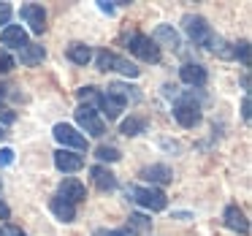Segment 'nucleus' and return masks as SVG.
Listing matches in <instances>:
<instances>
[{
    "label": "nucleus",
    "mask_w": 252,
    "mask_h": 236,
    "mask_svg": "<svg viewBox=\"0 0 252 236\" xmlns=\"http://www.w3.org/2000/svg\"><path fill=\"white\" fill-rule=\"evenodd\" d=\"M127 196H133V201L149 212H163L168 206V198L160 187H127Z\"/></svg>",
    "instance_id": "1"
},
{
    "label": "nucleus",
    "mask_w": 252,
    "mask_h": 236,
    "mask_svg": "<svg viewBox=\"0 0 252 236\" xmlns=\"http://www.w3.org/2000/svg\"><path fill=\"white\" fill-rule=\"evenodd\" d=\"M182 28H185L187 38H190L192 44H198V46H212L214 44L212 28H209V22L203 17H198V14H187V17L182 19Z\"/></svg>",
    "instance_id": "2"
},
{
    "label": "nucleus",
    "mask_w": 252,
    "mask_h": 236,
    "mask_svg": "<svg viewBox=\"0 0 252 236\" xmlns=\"http://www.w3.org/2000/svg\"><path fill=\"white\" fill-rule=\"evenodd\" d=\"M127 49H130V55H136L138 60H144V63H160V46L155 44L149 35L133 33L130 38H127Z\"/></svg>",
    "instance_id": "3"
},
{
    "label": "nucleus",
    "mask_w": 252,
    "mask_h": 236,
    "mask_svg": "<svg viewBox=\"0 0 252 236\" xmlns=\"http://www.w3.org/2000/svg\"><path fill=\"white\" fill-rule=\"evenodd\" d=\"M55 138L63 144L65 149H76V152H82V149H87V138L82 136V133L76 131L73 125H65V122H57L55 125Z\"/></svg>",
    "instance_id": "4"
},
{
    "label": "nucleus",
    "mask_w": 252,
    "mask_h": 236,
    "mask_svg": "<svg viewBox=\"0 0 252 236\" xmlns=\"http://www.w3.org/2000/svg\"><path fill=\"white\" fill-rule=\"evenodd\" d=\"M76 122H79L82 131H87L90 136H95V138H100L106 133V122L100 120L98 111L90 109V106H79V109H76Z\"/></svg>",
    "instance_id": "5"
},
{
    "label": "nucleus",
    "mask_w": 252,
    "mask_h": 236,
    "mask_svg": "<svg viewBox=\"0 0 252 236\" xmlns=\"http://www.w3.org/2000/svg\"><path fill=\"white\" fill-rule=\"evenodd\" d=\"M19 17L30 25V30H33L35 35H41L46 30V11H44V6H38V3H28V6H22Z\"/></svg>",
    "instance_id": "6"
},
{
    "label": "nucleus",
    "mask_w": 252,
    "mask_h": 236,
    "mask_svg": "<svg viewBox=\"0 0 252 236\" xmlns=\"http://www.w3.org/2000/svg\"><path fill=\"white\" fill-rule=\"evenodd\" d=\"M0 44L3 49H25L28 46V33H25L22 25H6L3 33H0Z\"/></svg>",
    "instance_id": "7"
},
{
    "label": "nucleus",
    "mask_w": 252,
    "mask_h": 236,
    "mask_svg": "<svg viewBox=\"0 0 252 236\" xmlns=\"http://www.w3.org/2000/svg\"><path fill=\"white\" fill-rule=\"evenodd\" d=\"M55 166L63 171V174H73V171L84 169V158L76 152H71V149H57L55 152Z\"/></svg>",
    "instance_id": "8"
},
{
    "label": "nucleus",
    "mask_w": 252,
    "mask_h": 236,
    "mask_svg": "<svg viewBox=\"0 0 252 236\" xmlns=\"http://www.w3.org/2000/svg\"><path fill=\"white\" fill-rule=\"evenodd\" d=\"M57 196L65 198L68 203L76 206V203H82L84 198H87V187H84L79 179H63L60 182V193H57Z\"/></svg>",
    "instance_id": "9"
},
{
    "label": "nucleus",
    "mask_w": 252,
    "mask_h": 236,
    "mask_svg": "<svg viewBox=\"0 0 252 236\" xmlns=\"http://www.w3.org/2000/svg\"><path fill=\"white\" fill-rule=\"evenodd\" d=\"M225 225H228L230 231H236V234H250V223H247V214L241 212L236 203H230V206H225V214H222Z\"/></svg>",
    "instance_id": "10"
},
{
    "label": "nucleus",
    "mask_w": 252,
    "mask_h": 236,
    "mask_svg": "<svg viewBox=\"0 0 252 236\" xmlns=\"http://www.w3.org/2000/svg\"><path fill=\"white\" fill-rule=\"evenodd\" d=\"M179 79L190 87H201V84H206V68L198 66V63H185L179 68Z\"/></svg>",
    "instance_id": "11"
},
{
    "label": "nucleus",
    "mask_w": 252,
    "mask_h": 236,
    "mask_svg": "<svg viewBox=\"0 0 252 236\" xmlns=\"http://www.w3.org/2000/svg\"><path fill=\"white\" fill-rule=\"evenodd\" d=\"M174 117H176V122H179L182 128H192V125L201 122V109L192 106V103H176L174 106Z\"/></svg>",
    "instance_id": "12"
},
{
    "label": "nucleus",
    "mask_w": 252,
    "mask_h": 236,
    "mask_svg": "<svg viewBox=\"0 0 252 236\" xmlns=\"http://www.w3.org/2000/svg\"><path fill=\"white\" fill-rule=\"evenodd\" d=\"M49 206H52V214H55L57 220H63V223H73V220H76V206H73V203H68L65 198L55 196Z\"/></svg>",
    "instance_id": "13"
},
{
    "label": "nucleus",
    "mask_w": 252,
    "mask_h": 236,
    "mask_svg": "<svg viewBox=\"0 0 252 236\" xmlns=\"http://www.w3.org/2000/svg\"><path fill=\"white\" fill-rule=\"evenodd\" d=\"M141 176L147 182H152V185H168L171 179H174V174H171V169L168 166H147V169L141 171Z\"/></svg>",
    "instance_id": "14"
},
{
    "label": "nucleus",
    "mask_w": 252,
    "mask_h": 236,
    "mask_svg": "<svg viewBox=\"0 0 252 236\" xmlns=\"http://www.w3.org/2000/svg\"><path fill=\"white\" fill-rule=\"evenodd\" d=\"M90 174H93V182H95L98 190H114V187H117V176L111 174L106 166H93Z\"/></svg>",
    "instance_id": "15"
},
{
    "label": "nucleus",
    "mask_w": 252,
    "mask_h": 236,
    "mask_svg": "<svg viewBox=\"0 0 252 236\" xmlns=\"http://www.w3.org/2000/svg\"><path fill=\"white\" fill-rule=\"evenodd\" d=\"M46 57V49L41 44H28L25 49H19V63L22 66H38V63H44Z\"/></svg>",
    "instance_id": "16"
},
{
    "label": "nucleus",
    "mask_w": 252,
    "mask_h": 236,
    "mask_svg": "<svg viewBox=\"0 0 252 236\" xmlns=\"http://www.w3.org/2000/svg\"><path fill=\"white\" fill-rule=\"evenodd\" d=\"M155 44H165V46H171V49H179V33H176L171 25H160L158 30H155Z\"/></svg>",
    "instance_id": "17"
},
{
    "label": "nucleus",
    "mask_w": 252,
    "mask_h": 236,
    "mask_svg": "<svg viewBox=\"0 0 252 236\" xmlns=\"http://www.w3.org/2000/svg\"><path fill=\"white\" fill-rule=\"evenodd\" d=\"M65 55H68V60L76 63V66H87V63L93 60V49H90L87 44H71Z\"/></svg>",
    "instance_id": "18"
},
{
    "label": "nucleus",
    "mask_w": 252,
    "mask_h": 236,
    "mask_svg": "<svg viewBox=\"0 0 252 236\" xmlns=\"http://www.w3.org/2000/svg\"><path fill=\"white\" fill-rule=\"evenodd\" d=\"M133 87H127V84H122V82H114V84H109L106 87V95H111V98H117L120 103H127L130 98H138L136 93H130Z\"/></svg>",
    "instance_id": "19"
},
{
    "label": "nucleus",
    "mask_w": 252,
    "mask_h": 236,
    "mask_svg": "<svg viewBox=\"0 0 252 236\" xmlns=\"http://www.w3.org/2000/svg\"><path fill=\"white\" fill-rule=\"evenodd\" d=\"M100 109L106 111V117H109V120H117V117L122 114V109H125V103H120V101L117 98H111V95H100Z\"/></svg>",
    "instance_id": "20"
},
{
    "label": "nucleus",
    "mask_w": 252,
    "mask_h": 236,
    "mask_svg": "<svg viewBox=\"0 0 252 236\" xmlns=\"http://www.w3.org/2000/svg\"><path fill=\"white\" fill-rule=\"evenodd\" d=\"M144 128H147V122H144L141 117H130V120L122 122L120 131L125 133V136H138V133H144Z\"/></svg>",
    "instance_id": "21"
},
{
    "label": "nucleus",
    "mask_w": 252,
    "mask_h": 236,
    "mask_svg": "<svg viewBox=\"0 0 252 236\" xmlns=\"http://www.w3.org/2000/svg\"><path fill=\"white\" fill-rule=\"evenodd\" d=\"M79 101H82V106H100V93L95 87H82L79 90Z\"/></svg>",
    "instance_id": "22"
},
{
    "label": "nucleus",
    "mask_w": 252,
    "mask_h": 236,
    "mask_svg": "<svg viewBox=\"0 0 252 236\" xmlns=\"http://www.w3.org/2000/svg\"><path fill=\"white\" fill-rule=\"evenodd\" d=\"M111 71H120V73H125V76H130V79L138 76V68L133 66L130 60H125V57H114V68H111Z\"/></svg>",
    "instance_id": "23"
},
{
    "label": "nucleus",
    "mask_w": 252,
    "mask_h": 236,
    "mask_svg": "<svg viewBox=\"0 0 252 236\" xmlns=\"http://www.w3.org/2000/svg\"><path fill=\"white\" fill-rule=\"evenodd\" d=\"M95 158H98V160H106V163H117L122 155H120V149H117V147H106V144H103V147L95 149Z\"/></svg>",
    "instance_id": "24"
},
{
    "label": "nucleus",
    "mask_w": 252,
    "mask_h": 236,
    "mask_svg": "<svg viewBox=\"0 0 252 236\" xmlns=\"http://www.w3.org/2000/svg\"><path fill=\"white\" fill-rule=\"evenodd\" d=\"M114 52H109V49H103V52H98V71H111V68H114Z\"/></svg>",
    "instance_id": "25"
},
{
    "label": "nucleus",
    "mask_w": 252,
    "mask_h": 236,
    "mask_svg": "<svg viewBox=\"0 0 252 236\" xmlns=\"http://www.w3.org/2000/svg\"><path fill=\"white\" fill-rule=\"evenodd\" d=\"M14 68V57L8 55L6 49H3V46H0V73H8Z\"/></svg>",
    "instance_id": "26"
},
{
    "label": "nucleus",
    "mask_w": 252,
    "mask_h": 236,
    "mask_svg": "<svg viewBox=\"0 0 252 236\" xmlns=\"http://www.w3.org/2000/svg\"><path fill=\"white\" fill-rule=\"evenodd\" d=\"M14 163V149L11 147H3L0 149V169H6V166Z\"/></svg>",
    "instance_id": "27"
},
{
    "label": "nucleus",
    "mask_w": 252,
    "mask_h": 236,
    "mask_svg": "<svg viewBox=\"0 0 252 236\" xmlns=\"http://www.w3.org/2000/svg\"><path fill=\"white\" fill-rule=\"evenodd\" d=\"M236 57H241V63H250V44L247 41H241V44H236Z\"/></svg>",
    "instance_id": "28"
},
{
    "label": "nucleus",
    "mask_w": 252,
    "mask_h": 236,
    "mask_svg": "<svg viewBox=\"0 0 252 236\" xmlns=\"http://www.w3.org/2000/svg\"><path fill=\"white\" fill-rule=\"evenodd\" d=\"M130 223L136 225L138 231H144V228H149V223H152V220H147L144 214H133V217H130Z\"/></svg>",
    "instance_id": "29"
},
{
    "label": "nucleus",
    "mask_w": 252,
    "mask_h": 236,
    "mask_svg": "<svg viewBox=\"0 0 252 236\" xmlns=\"http://www.w3.org/2000/svg\"><path fill=\"white\" fill-rule=\"evenodd\" d=\"M14 120H17V117H14V111H11V109H6V106H0V122H6V125H11Z\"/></svg>",
    "instance_id": "30"
},
{
    "label": "nucleus",
    "mask_w": 252,
    "mask_h": 236,
    "mask_svg": "<svg viewBox=\"0 0 252 236\" xmlns=\"http://www.w3.org/2000/svg\"><path fill=\"white\" fill-rule=\"evenodd\" d=\"M11 19V6L8 3H0V25H6Z\"/></svg>",
    "instance_id": "31"
},
{
    "label": "nucleus",
    "mask_w": 252,
    "mask_h": 236,
    "mask_svg": "<svg viewBox=\"0 0 252 236\" xmlns=\"http://www.w3.org/2000/svg\"><path fill=\"white\" fill-rule=\"evenodd\" d=\"M93 236H127V231H109V228H100V231H95Z\"/></svg>",
    "instance_id": "32"
},
{
    "label": "nucleus",
    "mask_w": 252,
    "mask_h": 236,
    "mask_svg": "<svg viewBox=\"0 0 252 236\" xmlns=\"http://www.w3.org/2000/svg\"><path fill=\"white\" fill-rule=\"evenodd\" d=\"M241 117H244V120H250V98L241 101Z\"/></svg>",
    "instance_id": "33"
},
{
    "label": "nucleus",
    "mask_w": 252,
    "mask_h": 236,
    "mask_svg": "<svg viewBox=\"0 0 252 236\" xmlns=\"http://www.w3.org/2000/svg\"><path fill=\"white\" fill-rule=\"evenodd\" d=\"M8 217H11V209H8L6 203L0 201V220H8Z\"/></svg>",
    "instance_id": "34"
},
{
    "label": "nucleus",
    "mask_w": 252,
    "mask_h": 236,
    "mask_svg": "<svg viewBox=\"0 0 252 236\" xmlns=\"http://www.w3.org/2000/svg\"><path fill=\"white\" fill-rule=\"evenodd\" d=\"M3 236H28V234H22V231H19V228H8V231H6V234H3Z\"/></svg>",
    "instance_id": "35"
},
{
    "label": "nucleus",
    "mask_w": 252,
    "mask_h": 236,
    "mask_svg": "<svg viewBox=\"0 0 252 236\" xmlns=\"http://www.w3.org/2000/svg\"><path fill=\"white\" fill-rule=\"evenodd\" d=\"M100 8H103V11H109V14L114 11V6H111V3H106V0H100Z\"/></svg>",
    "instance_id": "36"
},
{
    "label": "nucleus",
    "mask_w": 252,
    "mask_h": 236,
    "mask_svg": "<svg viewBox=\"0 0 252 236\" xmlns=\"http://www.w3.org/2000/svg\"><path fill=\"white\" fill-rule=\"evenodd\" d=\"M3 95H6V87H3V84H0V98H3Z\"/></svg>",
    "instance_id": "37"
},
{
    "label": "nucleus",
    "mask_w": 252,
    "mask_h": 236,
    "mask_svg": "<svg viewBox=\"0 0 252 236\" xmlns=\"http://www.w3.org/2000/svg\"><path fill=\"white\" fill-rule=\"evenodd\" d=\"M0 138H3V128H0Z\"/></svg>",
    "instance_id": "38"
},
{
    "label": "nucleus",
    "mask_w": 252,
    "mask_h": 236,
    "mask_svg": "<svg viewBox=\"0 0 252 236\" xmlns=\"http://www.w3.org/2000/svg\"><path fill=\"white\" fill-rule=\"evenodd\" d=\"M0 236H3V231H0Z\"/></svg>",
    "instance_id": "39"
}]
</instances>
